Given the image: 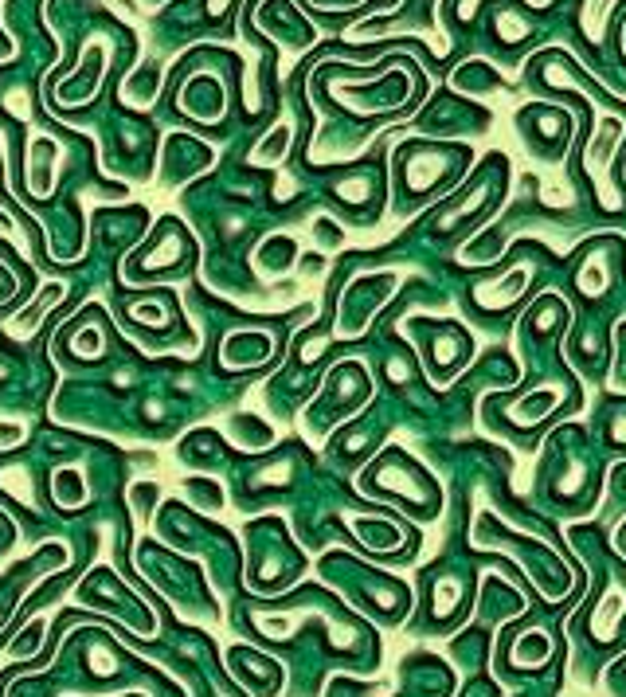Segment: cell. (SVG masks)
I'll use <instances>...</instances> for the list:
<instances>
[{
  "label": "cell",
  "mask_w": 626,
  "mask_h": 697,
  "mask_svg": "<svg viewBox=\"0 0 626 697\" xmlns=\"http://www.w3.org/2000/svg\"><path fill=\"white\" fill-rule=\"evenodd\" d=\"M364 482L376 486L380 494L403 502L407 510L419 506L423 517H435L439 513V490H435V482L427 478L423 466H415L403 451H388L380 463L372 466V478H364Z\"/></svg>",
  "instance_id": "6da1fadb"
},
{
  "label": "cell",
  "mask_w": 626,
  "mask_h": 697,
  "mask_svg": "<svg viewBox=\"0 0 626 697\" xmlns=\"http://www.w3.org/2000/svg\"><path fill=\"white\" fill-rule=\"evenodd\" d=\"M458 157L462 153H454V149H431V145H403L400 153V181H403V192H407V200H427L431 196V188L443 185L450 173H454V165H458Z\"/></svg>",
  "instance_id": "7a4b0ae2"
},
{
  "label": "cell",
  "mask_w": 626,
  "mask_h": 697,
  "mask_svg": "<svg viewBox=\"0 0 626 697\" xmlns=\"http://www.w3.org/2000/svg\"><path fill=\"white\" fill-rule=\"evenodd\" d=\"M392 286H396V275H372V279L353 282L349 294H345V306H341V329L345 333H360L368 326V318L376 314V306L388 302Z\"/></svg>",
  "instance_id": "3957f363"
},
{
  "label": "cell",
  "mask_w": 626,
  "mask_h": 697,
  "mask_svg": "<svg viewBox=\"0 0 626 697\" xmlns=\"http://www.w3.org/2000/svg\"><path fill=\"white\" fill-rule=\"evenodd\" d=\"M270 357V341L263 333H231L224 345V365L227 369H247Z\"/></svg>",
  "instance_id": "277c9868"
},
{
  "label": "cell",
  "mask_w": 626,
  "mask_h": 697,
  "mask_svg": "<svg viewBox=\"0 0 626 697\" xmlns=\"http://www.w3.org/2000/svg\"><path fill=\"white\" fill-rule=\"evenodd\" d=\"M55 141H36L32 145V165H28V177H32V192L36 196H51V185H55Z\"/></svg>",
  "instance_id": "5b68a950"
},
{
  "label": "cell",
  "mask_w": 626,
  "mask_h": 697,
  "mask_svg": "<svg viewBox=\"0 0 626 697\" xmlns=\"http://www.w3.org/2000/svg\"><path fill=\"white\" fill-rule=\"evenodd\" d=\"M294 255H298V247H294V239H286V235H274L263 243V251H259V271H267V275H282V271H290L294 267Z\"/></svg>",
  "instance_id": "8992f818"
},
{
  "label": "cell",
  "mask_w": 626,
  "mask_h": 697,
  "mask_svg": "<svg viewBox=\"0 0 626 697\" xmlns=\"http://www.w3.org/2000/svg\"><path fill=\"white\" fill-rule=\"evenodd\" d=\"M286 149H290V126H274L267 138L255 145L251 161H255V165H278V161L286 157Z\"/></svg>",
  "instance_id": "52a82bcc"
},
{
  "label": "cell",
  "mask_w": 626,
  "mask_h": 697,
  "mask_svg": "<svg viewBox=\"0 0 626 697\" xmlns=\"http://www.w3.org/2000/svg\"><path fill=\"white\" fill-rule=\"evenodd\" d=\"M357 533H364V541L368 545H376V549H384V545H396V525H388V521H357Z\"/></svg>",
  "instance_id": "ba28073f"
},
{
  "label": "cell",
  "mask_w": 626,
  "mask_h": 697,
  "mask_svg": "<svg viewBox=\"0 0 626 697\" xmlns=\"http://www.w3.org/2000/svg\"><path fill=\"white\" fill-rule=\"evenodd\" d=\"M63 494H71V510L87 498V486H83V478H79L75 470H59V474H55V498L63 502Z\"/></svg>",
  "instance_id": "9c48e42d"
},
{
  "label": "cell",
  "mask_w": 626,
  "mask_h": 697,
  "mask_svg": "<svg viewBox=\"0 0 626 697\" xmlns=\"http://www.w3.org/2000/svg\"><path fill=\"white\" fill-rule=\"evenodd\" d=\"M556 400H560L556 392H540V396H533V400H525V404L517 408V419H521V423H537L540 416H548V408H552Z\"/></svg>",
  "instance_id": "30bf717a"
}]
</instances>
